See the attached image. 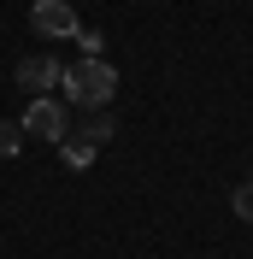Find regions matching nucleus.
Listing matches in <instances>:
<instances>
[{
	"instance_id": "nucleus-7",
	"label": "nucleus",
	"mask_w": 253,
	"mask_h": 259,
	"mask_svg": "<svg viewBox=\"0 0 253 259\" xmlns=\"http://www.w3.org/2000/svg\"><path fill=\"white\" fill-rule=\"evenodd\" d=\"M18 147H24V124H12V118H0V159H12Z\"/></svg>"
},
{
	"instance_id": "nucleus-3",
	"label": "nucleus",
	"mask_w": 253,
	"mask_h": 259,
	"mask_svg": "<svg viewBox=\"0 0 253 259\" xmlns=\"http://www.w3.org/2000/svg\"><path fill=\"white\" fill-rule=\"evenodd\" d=\"M30 24L41 35H77V12H71L65 0H35V6H30Z\"/></svg>"
},
{
	"instance_id": "nucleus-4",
	"label": "nucleus",
	"mask_w": 253,
	"mask_h": 259,
	"mask_svg": "<svg viewBox=\"0 0 253 259\" xmlns=\"http://www.w3.org/2000/svg\"><path fill=\"white\" fill-rule=\"evenodd\" d=\"M18 89H30V95H53V89H59V65L41 59V53H35V59H18Z\"/></svg>"
},
{
	"instance_id": "nucleus-5",
	"label": "nucleus",
	"mask_w": 253,
	"mask_h": 259,
	"mask_svg": "<svg viewBox=\"0 0 253 259\" xmlns=\"http://www.w3.org/2000/svg\"><path fill=\"white\" fill-rule=\"evenodd\" d=\"M59 153H65V165H71V171H89V165H95V142H82V136H65Z\"/></svg>"
},
{
	"instance_id": "nucleus-8",
	"label": "nucleus",
	"mask_w": 253,
	"mask_h": 259,
	"mask_svg": "<svg viewBox=\"0 0 253 259\" xmlns=\"http://www.w3.org/2000/svg\"><path fill=\"white\" fill-rule=\"evenodd\" d=\"M230 206H236V218H247V224H253V183H241V189L230 194Z\"/></svg>"
},
{
	"instance_id": "nucleus-2",
	"label": "nucleus",
	"mask_w": 253,
	"mask_h": 259,
	"mask_svg": "<svg viewBox=\"0 0 253 259\" xmlns=\"http://www.w3.org/2000/svg\"><path fill=\"white\" fill-rule=\"evenodd\" d=\"M24 136H41V142H65V106L53 95H35L30 112H24Z\"/></svg>"
},
{
	"instance_id": "nucleus-6",
	"label": "nucleus",
	"mask_w": 253,
	"mask_h": 259,
	"mask_svg": "<svg viewBox=\"0 0 253 259\" xmlns=\"http://www.w3.org/2000/svg\"><path fill=\"white\" fill-rule=\"evenodd\" d=\"M112 130H118V124H112V112H100V106H89V118H82V142H112Z\"/></svg>"
},
{
	"instance_id": "nucleus-1",
	"label": "nucleus",
	"mask_w": 253,
	"mask_h": 259,
	"mask_svg": "<svg viewBox=\"0 0 253 259\" xmlns=\"http://www.w3.org/2000/svg\"><path fill=\"white\" fill-rule=\"evenodd\" d=\"M59 89L71 106H112V89H118V71L112 59H77V65H59Z\"/></svg>"
},
{
	"instance_id": "nucleus-9",
	"label": "nucleus",
	"mask_w": 253,
	"mask_h": 259,
	"mask_svg": "<svg viewBox=\"0 0 253 259\" xmlns=\"http://www.w3.org/2000/svg\"><path fill=\"white\" fill-rule=\"evenodd\" d=\"M77 48H82V59H100V30H82L77 24Z\"/></svg>"
}]
</instances>
